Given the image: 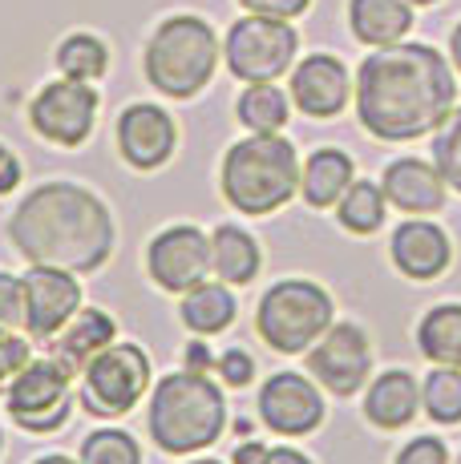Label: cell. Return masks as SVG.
<instances>
[{
  "instance_id": "obj_28",
  "label": "cell",
  "mask_w": 461,
  "mask_h": 464,
  "mask_svg": "<svg viewBox=\"0 0 461 464\" xmlns=\"http://www.w3.org/2000/svg\"><path fill=\"white\" fill-rule=\"evenodd\" d=\"M57 69L65 77H74V82H97V77L110 69V49H105V41H97L93 33H74V37L61 41Z\"/></svg>"
},
{
  "instance_id": "obj_19",
  "label": "cell",
  "mask_w": 461,
  "mask_h": 464,
  "mask_svg": "<svg viewBox=\"0 0 461 464\" xmlns=\"http://www.w3.org/2000/svg\"><path fill=\"white\" fill-rule=\"evenodd\" d=\"M385 198L405 214H433L446 207V178L421 158H397L380 178Z\"/></svg>"
},
{
  "instance_id": "obj_20",
  "label": "cell",
  "mask_w": 461,
  "mask_h": 464,
  "mask_svg": "<svg viewBox=\"0 0 461 464\" xmlns=\"http://www.w3.org/2000/svg\"><path fill=\"white\" fill-rule=\"evenodd\" d=\"M417 408H421V388H417V380L409 376V372H401V368L377 376L372 380V388H368V396H365L368 424L385 428V432L405 428L417 416Z\"/></svg>"
},
{
  "instance_id": "obj_34",
  "label": "cell",
  "mask_w": 461,
  "mask_h": 464,
  "mask_svg": "<svg viewBox=\"0 0 461 464\" xmlns=\"http://www.w3.org/2000/svg\"><path fill=\"white\" fill-rule=\"evenodd\" d=\"M397 464H449V449L437 436H417L397 452Z\"/></svg>"
},
{
  "instance_id": "obj_44",
  "label": "cell",
  "mask_w": 461,
  "mask_h": 464,
  "mask_svg": "<svg viewBox=\"0 0 461 464\" xmlns=\"http://www.w3.org/2000/svg\"><path fill=\"white\" fill-rule=\"evenodd\" d=\"M0 449H5V432H0Z\"/></svg>"
},
{
  "instance_id": "obj_42",
  "label": "cell",
  "mask_w": 461,
  "mask_h": 464,
  "mask_svg": "<svg viewBox=\"0 0 461 464\" xmlns=\"http://www.w3.org/2000/svg\"><path fill=\"white\" fill-rule=\"evenodd\" d=\"M409 5H433V0H409Z\"/></svg>"
},
{
  "instance_id": "obj_17",
  "label": "cell",
  "mask_w": 461,
  "mask_h": 464,
  "mask_svg": "<svg viewBox=\"0 0 461 464\" xmlns=\"http://www.w3.org/2000/svg\"><path fill=\"white\" fill-rule=\"evenodd\" d=\"M393 266L405 275V279L417 283H429L437 275H446L449 258H454V246H449V235L437 227V222H425V218H409L393 230Z\"/></svg>"
},
{
  "instance_id": "obj_33",
  "label": "cell",
  "mask_w": 461,
  "mask_h": 464,
  "mask_svg": "<svg viewBox=\"0 0 461 464\" xmlns=\"http://www.w3.org/2000/svg\"><path fill=\"white\" fill-rule=\"evenodd\" d=\"M25 324V279L0 271V327H21Z\"/></svg>"
},
{
  "instance_id": "obj_3",
  "label": "cell",
  "mask_w": 461,
  "mask_h": 464,
  "mask_svg": "<svg viewBox=\"0 0 461 464\" xmlns=\"http://www.w3.org/2000/svg\"><path fill=\"white\" fill-rule=\"evenodd\" d=\"M146 428H150V440L162 452H174V457L202 452L227 428L223 392L215 388V380H207V372H194V368L162 376L154 396H150Z\"/></svg>"
},
{
  "instance_id": "obj_35",
  "label": "cell",
  "mask_w": 461,
  "mask_h": 464,
  "mask_svg": "<svg viewBox=\"0 0 461 464\" xmlns=\"http://www.w3.org/2000/svg\"><path fill=\"white\" fill-rule=\"evenodd\" d=\"M219 376H223L230 388H243L255 376V360L243 352V347H230V352L219 355Z\"/></svg>"
},
{
  "instance_id": "obj_45",
  "label": "cell",
  "mask_w": 461,
  "mask_h": 464,
  "mask_svg": "<svg viewBox=\"0 0 461 464\" xmlns=\"http://www.w3.org/2000/svg\"><path fill=\"white\" fill-rule=\"evenodd\" d=\"M457 464H461V460H457Z\"/></svg>"
},
{
  "instance_id": "obj_4",
  "label": "cell",
  "mask_w": 461,
  "mask_h": 464,
  "mask_svg": "<svg viewBox=\"0 0 461 464\" xmlns=\"http://www.w3.org/2000/svg\"><path fill=\"white\" fill-rule=\"evenodd\" d=\"M223 198L243 214H271L288 207L299 190V158L296 146L280 133H255L227 150L223 158Z\"/></svg>"
},
{
  "instance_id": "obj_25",
  "label": "cell",
  "mask_w": 461,
  "mask_h": 464,
  "mask_svg": "<svg viewBox=\"0 0 461 464\" xmlns=\"http://www.w3.org/2000/svg\"><path fill=\"white\" fill-rule=\"evenodd\" d=\"M417 343L425 360L461 368V303H441L425 311V319L417 324Z\"/></svg>"
},
{
  "instance_id": "obj_39",
  "label": "cell",
  "mask_w": 461,
  "mask_h": 464,
  "mask_svg": "<svg viewBox=\"0 0 461 464\" xmlns=\"http://www.w3.org/2000/svg\"><path fill=\"white\" fill-rule=\"evenodd\" d=\"M263 452H268V449H263L260 440H247V444H239V449H235V464H260Z\"/></svg>"
},
{
  "instance_id": "obj_6",
  "label": "cell",
  "mask_w": 461,
  "mask_h": 464,
  "mask_svg": "<svg viewBox=\"0 0 461 464\" xmlns=\"http://www.w3.org/2000/svg\"><path fill=\"white\" fill-rule=\"evenodd\" d=\"M255 327H260L263 343L283 355L308 352L332 327V295L312 279H280L260 299Z\"/></svg>"
},
{
  "instance_id": "obj_13",
  "label": "cell",
  "mask_w": 461,
  "mask_h": 464,
  "mask_svg": "<svg viewBox=\"0 0 461 464\" xmlns=\"http://www.w3.org/2000/svg\"><path fill=\"white\" fill-rule=\"evenodd\" d=\"M82 311V283L74 271L37 266L25 275V332L33 339H53Z\"/></svg>"
},
{
  "instance_id": "obj_36",
  "label": "cell",
  "mask_w": 461,
  "mask_h": 464,
  "mask_svg": "<svg viewBox=\"0 0 461 464\" xmlns=\"http://www.w3.org/2000/svg\"><path fill=\"white\" fill-rule=\"evenodd\" d=\"M239 5L247 8V13H260V16H280V21H291V16H299L312 0H239Z\"/></svg>"
},
{
  "instance_id": "obj_15",
  "label": "cell",
  "mask_w": 461,
  "mask_h": 464,
  "mask_svg": "<svg viewBox=\"0 0 461 464\" xmlns=\"http://www.w3.org/2000/svg\"><path fill=\"white\" fill-rule=\"evenodd\" d=\"M174 141H179V130H174V118L158 105H130L118 118V150L134 169H158L171 162Z\"/></svg>"
},
{
  "instance_id": "obj_38",
  "label": "cell",
  "mask_w": 461,
  "mask_h": 464,
  "mask_svg": "<svg viewBox=\"0 0 461 464\" xmlns=\"http://www.w3.org/2000/svg\"><path fill=\"white\" fill-rule=\"evenodd\" d=\"M260 464H312L299 449H268Z\"/></svg>"
},
{
  "instance_id": "obj_21",
  "label": "cell",
  "mask_w": 461,
  "mask_h": 464,
  "mask_svg": "<svg viewBox=\"0 0 461 464\" xmlns=\"http://www.w3.org/2000/svg\"><path fill=\"white\" fill-rule=\"evenodd\" d=\"M352 37L360 44H397L413 29V8L409 0H352L348 5Z\"/></svg>"
},
{
  "instance_id": "obj_11",
  "label": "cell",
  "mask_w": 461,
  "mask_h": 464,
  "mask_svg": "<svg viewBox=\"0 0 461 464\" xmlns=\"http://www.w3.org/2000/svg\"><path fill=\"white\" fill-rule=\"evenodd\" d=\"M308 372L316 383H324L336 396H352L365 388L372 372V347L365 327L357 324H332L328 332L308 347Z\"/></svg>"
},
{
  "instance_id": "obj_16",
  "label": "cell",
  "mask_w": 461,
  "mask_h": 464,
  "mask_svg": "<svg viewBox=\"0 0 461 464\" xmlns=\"http://www.w3.org/2000/svg\"><path fill=\"white\" fill-rule=\"evenodd\" d=\"M352 82L348 69L328 53H312L308 61H299L291 73V102L308 113V118H336L348 105Z\"/></svg>"
},
{
  "instance_id": "obj_2",
  "label": "cell",
  "mask_w": 461,
  "mask_h": 464,
  "mask_svg": "<svg viewBox=\"0 0 461 464\" xmlns=\"http://www.w3.org/2000/svg\"><path fill=\"white\" fill-rule=\"evenodd\" d=\"M13 246L37 266L90 275L113 255L110 207L77 182H45L13 210Z\"/></svg>"
},
{
  "instance_id": "obj_30",
  "label": "cell",
  "mask_w": 461,
  "mask_h": 464,
  "mask_svg": "<svg viewBox=\"0 0 461 464\" xmlns=\"http://www.w3.org/2000/svg\"><path fill=\"white\" fill-rule=\"evenodd\" d=\"M82 464H142V449L130 432L97 428L82 440Z\"/></svg>"
},
{
  "instance_id": "obj_1",
  "label": "cell",
  "mask_w": 461,
  "mask_h": 464,
  "mask_svg": "<svg viewBox=\"0 0 461 464\" xmlns=\"http://www.w3.org/2000/svg\"><path fill=\"white\" fill-rule=\"evenodd\" d=\"M457 85L429 44H380L357 73V118L380 141L425 138L454 113Z\"/></svg>"
},
{
  "instance_id": "obj_37",
  "label": "cell",
  "mask_w": 461,
  "mask_h": 464,
  "mask_svg": "<svg viewBox=\"0 0 461 464\" xmlns=\"http://www.w3.org/2000/svg\"><path fill=\"white\" fill-rule=\"evenodd\" d=\"M16 182H21V162H16V154L0 141V194L16 190Z\"/></svg>"
},
{
  "instance_id": "obj_18",
  "label": "cell",
  "mask_w": 461,
  "mask_h": 464,
  "mask_svg": "<svg viewBox=\"0 0 461 464\" xmlns=\"http://www.w3.org/2000/svg\"><path fill=\"white\" fill-rule=\"evenodd\" d=\"M113 339H118L113 319L105 315L102 307H85L49 339V355L69 372V376H82L85 363H90L97 352H105Z\"/></svg>"
},
{
  "instance_id": "obj_10",
  "label": "cell",
  "mask_w": 461,
  "mask_h": 464,
  "mask_svg": "<svg viewBox=\"0 0 461 464\" xmlns=\"http://www.w3.org/2000/svg\"><path fill=\"white\" fill-rule=\"evenodd\" d=\"M93 118H97V93L90 82H74V77H61V82L45 85L29 105V121L33 130L45 141L57 146H82L93 133Z\"/></svg>"
},
{
  "instance_id": "obj_40",
  "label": "cell",
  "mask_w": 461,
  "mask_h": 464,
  "mask_svg": "<svg viewBox=\"0 0 461 464\" xmlns=\"http://www.w3.org/2000/svg\"><path fill=\"white\" fill-rule=\"evenodd\" d=\"M449 53H454V65L461 69V24L454 29V37H449Z\"/></svg>"
},
{
  "instance_id": "obj_14",
  "label": "cell",
  "mask_w": 461,
  "mask_h": 464,
  "mask_svg": "<svg viewBox=\"0 0 461 464\" xmlns=\"http://www.w3.org/2000/svg\"><path fill=\"white\" fill-rule=\"evenodd\" d=\"M260 416L280 436H308L324 420V400L308 376L280 372L260 388Z\"/></svg>"
},
{
  "instance_id": "obj_43",
  "label": "cell",
  "mask_w": 461,
  "mask_h": 464,
  "mask_svg": "<svg viewBox=\"0 0 461 464\" xmlns=\"http://www.w3.org/2000/svg\"><path fill=\"white\" fill-rule=\"evenodd\" d=\"M191 464H219V460H191Z\"/></svg>"
},
{
  "instance_id": "obj_32",
  "label": "cell",
  "mask_w": 461,
  "mask_h": 464,
  "mask_svg": "<svg viewBox=\"0 0 461 464\" xmlns=\"http://www.w3.org/2000/svg\"><path fill=\"white\" fill-rule=\"evenodd\" d=\"M29 360H33L29 339H21L13 327H0V392H5V383L13 380Z\"/></svg>"
},
{
  "instance_id": "obj_12",
  "label": "cell",
  "mask_w": 461,
  "mask_h": 464,
  "mask_svg": "<svg viewBox=\"0 0 461 464\" xmlns=\"http://www.w3.org/2000/svg\"><path fill=\"white\" fill-rule=\"evenodd\" d=\"M150 279L162 291H191L211 271V238L199 227H166L146 246Z\"/></svg>"
},
{
  "instance_id": "obj_7",
  "label": "cell",
  "mask_w": 461,
  "mask_h": 464,
  "mask_svg": "<svg viewBox=\"0 0 461 464\" xmlns=\"http://www.w3.org/2000/svg\"><path fill=\"white\" fill-rule=\"evenodd\" d=\"M150 388V355L138 343H110L82 372V408L93 416H122L138 408Z\"/></svg>"
},
{
  "instance_id": "obj_29",
  "label": "cell",
  "mask_w": 461,
  "mask_h": 464,
  "mask_svg": "<svg viewBox=\"0 0 461 464\" xmlns=\"http://www.w3.org/2000/svg\"><path fill=\"white\" fill-rule=\"evenodd\" d=\"M421 404L429 412V420L437 424H461V368H437L425 376V388H421Z\"/></svg>"
},
{
  "instance_id": "obj_41",
  "label": "cell",
  "mask_w": 461,
  "mask_h": 464,
  "mask_svg": "<svg viewBox=\"0 0 461 464\" xmlns=\"http://www.w3.org/2000/svg\"><path fill=\"white\" fill-rule=\"evenodd\" d=\"M33 464H82V460H69V457H41V460H33Z\"/></svg>"
},
{
  "instance_id": "obj_5",
  "label": "cell",
  "mask_w": 461,
  "mask_h": 464,
  "mask_svg": "<svg viewBox=\"0 0 461 464\" xmlns=\"http://www.w3.org/2000/svg\"><path fill=\"white\" fill-rule=\"evenodd\" d=\"M219 37L202 16H171L146 44V77L166 97H194L215 77Z\"/></svg>"
},
{
  "instance_id": "obj_26",
  "label": "cell",
  "mask_w": 461,
  "mask_h": 464,
  "mask_svg": "<svg viewBox=\"0 0 461 464\" xmlns=\"http://www.w3.org/2000/svg\"><path fill=\"white\" fill-rule=\"evenodd\" d=\"M235 113L251 133H280L288 121V97L271 82H251L239 93Z\"/></svg>"
},
{
  "instance_id": "obj_27",
  "label": "cell",
  "mask_w": 461,
  "mask_h": 464,
  "mask_svg": "<svg viewBox=\"0 0 461 464\" xmlns=\"http://www.w3.org/2000/svg\"><path fill=\"white\" fill-rule=\"evenodd\" d=\"M385 186L377 182H352L348 190H344V198L336 202V218H340L344 230H352V235H372V230H380V222H385Z\"/></svg>"
},
{
  "instance_id": "obj_9",
  "label": "cell",
  "mask_w": 461,
  "mask_h": 464,
  "mask_svg": "<svg viewBox=\"0 0 461 464\" xmlns=\"http://www.w3.org/2000/svg\"><path fill=\"white\" fill-rule=\"evenodd\" d=\"M8 412L29 432H53L69 420V372L57 360H29L8 383Z\"/></svg>"
},
{
  "instance_id": "obj_31",
  "label": "cell",
  "mask_w": 461,
  "mask_h": 464,
  "mask_svg": "<svg viewBox=\"0 0 461 464\" xmlns=\"http://www.w3.org/2000/svg\"><path fill=\"white\" fill-rule=\"evenodd\" d=\"M433 166L446 178V186H454L461 194V110H454L437 126V138H433Z\"/></svg>"
},
{
  "instance_id": "obj_22",
  "label": "cell",
  "mask_w": 461,
  "mask_h": 464,
  "mask_svg": "<svg viewBox=\"0 0 461 464\" xmlns=\"http://www.w3.org/2000/svg\"><path fill=\"white\" fill-rule=\"evenodd\" d=\"M357 182L352 178V158L344 150H316L308 158V166L299 169V190H304V202L316 210H328L344 198V190Z\"/></svg>"
},
{
  "instance_id": "obj_23",
  "label": "cell",
  "mask_w": 461,
  "mask_h": 464,
  "mask_svg": "<svg viewBox=\"0 0 461 464\" xmlns=\"http://www.w3.org/2000/svg\"><path fill=\"white\" fill-rule=\"evenodd\" d=\"M260 243H255L247 230L239 227H219L215 235H211V266H215V275L230 287H247V283L260 275Z\"/></svg>"
},
{
  "instance_id": "obj_24",
  "label": "cell",
  "mask_w": 461,
  "mask_h": 464,
  "mask_svg": "<svg viewBox=\"0 0 461 464\" xmlns=\"http://www.w3.org/2000/svg\"><path fill=\"white\" fill-rule=\"evenodd\" d=\"M182 324L194 335H219L235 324V295L227 291V283H194L191 291H182Z\"/></svg>"
},
{
  "instance_id": "obj_8",
  "label": "cell",
  "mask_w": 461,
  "mask_h": 464,
  "mask_svg": "<svg viewBox=\"0 0 461 464\" xmlns=\"http://www.w3.org/2000/svg\"><path fill=\"white\" fill-rule=\"evenodd\" d=\"M296 29L280 16H260L251 13L247 21H235L227 33V65L239 82H276L280 73H288L296 61Z\"/></svg>"
}]
</instances>
